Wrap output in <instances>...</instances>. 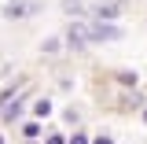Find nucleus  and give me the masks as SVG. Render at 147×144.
Segmentation results:
<instances>
[{
	"label": "nucleus",
	"instance_id": "obj_1",
	"mask_svg": "<svg viewBox=\"0 0 147 144\" xmlns=\"http://www.w3.org/2000/svg\"><path fill=\"white\" fill-rule=\"evenodd\" d=\"M125 30L118 26V22H99V18H88V41L92 44H114V41H121Z\"/></svg>",
	"mask_w": 147,
	"mask_h": 144
},
{
	"label": "nucleus",
	"instance_id": "obj_11",
	"mask_svg": "<svg viewBox=\"0 0 147 144\" xmlns=\"http://www.w3.org/2000/svg\"><path fill=\"white\" fill-rule=\"evenodd\" d=\"M63 44H66V37H44V41H40V52L44 55H59Z\"/></svg>",
	"mask_w": 147,
	"mask_h": 144
},
{
	"label": "nucleus",
	"instance_id": "obj_3",
	"mask_svg": "<svg viewBox=\"0 0 147 144\" xmlns=\"http://www.w3.org/2000/svg\"><path fill=\"white\" fill-rule=\"evenodd\" d=\"M121 8H125V0H96L88 18H99V22H118V18H121Z\"/></svg>",
	"mask_w": 147,
	"mask_h": 144
},
{
	"label": "nucleus",
	"instance_id": "obj_2",
	"mask_svg": "<svg viewBox=\"0 0 147 144\" xmlns=\"http://www.w3.org/2000/svg\"><path fill=\"white\" fill-rule=\"evenodd\" d=\"M88 18H70L66 26V48L70 52H88Z\"/></svg>",
	"mask_w": 147,
	"mask_h": 144
},
{
	"label": "nucleus",
	"instance_id": "obj_14",
	"mask_svg": "<svg viewBox=\"0 0 147 144\" xmlns=\"http://www.w3.org/2000/svg\"><path fill=\"white\" fill-rule=\"evenodd\" d=\"M44 144H70V137H66V133H59V129H52V133L44 137Z\"/></svg>",
	"mask_w": 147,
	"mask_h": 144
},
{
	"label": "nucleus",
	"instance_id": "obj_17",
	"mask_svg": "<svg viewBox=\"0 0 147 144\" xmlns=\"http://www.w3.org/2000/svg\"><path fill=\"white\" fill-rule=\"evenodd\" d=\"M140 118H144V122H147V107H144V111H140Z\"/></svg>",
	"mask_w": 147,
	"mask_h": 144
},
{
	"label": "nucleus",
	"instance_id": "obj_5",
	"mask_svg": "<svg viewBox=\"0 0 147 144\" xmlns=\"http://www.w3.org/2000/svg\"><path fill=\"white\" fill-rule=\"evenodd\" d=\"M33 15V4H22V0H7L4 4V18H11V22H18V18Z\"/></svg>",
	"mask_w": 147,
	"mask_h": 144
},
{
	"label": "nucleus",
	"instance_id": "obj_8",
	"mask_svg": "<svg viewBox=\"0 0 147 144\" xmlns=\"http://www.w3.org/2000/svg\"><path fill=\"white\" fill-rule=\"evenodd\" d=\"M30 115L40 118V122H48V118H52V100H48V96H37L33 104H30Z\"/></svg>",
	"mask_w": 147,
	"mask_h": 144
},
{
	"label": "nucleus",
	"instance_id": "obj_15",
	"mask_svg": "<svg viewBox=\"0 0 147 144\" xmlns=\"http://www.w3.org/2000/svg\"><path fill=\"white\" fill-rule=\"evenodd\" d=\"M70 144H92V137L85 133V129H74V133H70Z\"/></svg>",
	"mask_w": 147,
	"mask_h": 144
},
{
	"label": "nucleus",
	"instance_id": "obj_4",
	"mask_svg": "<svg viewBox=\"0 0 147 144\" xmlns=\"http://www.w3.org/2000/svg\"><path fill=\"white\" fill-rule=\"evenodd\" d=\"M26 100H30V92H22V96H15L7 107L0 111V122L4 126H15V122H22V115H26Z\"/></svg>",
	"mask_w": 147,
	"mask_h": 144
},
{
	"label": "nucleus",
	"instance_id": "obj_19",
	"mask_svg": "<svg viewBox=\"0 0 147 144\" xmlns=\"http://www.w3.org/2000/svg\"><path fill=\"white\" fill-rule=\"evenodd\" d=\"M26 144H40V141H26Z\"/></svg>",
	"mask_w": 147,
	"mask_h": 144
},
{
	"label": "nucleus",
	"instance_id": "obj_9",
	"mask_svg": "<svg viewBox=\"0 0 147 144\" xmlns=\"http://www.w3.org/2000/svg\"><path fill=\"white\" fill-rule=\"evenodd\" d=\"M114 81H118L121 89H140V74H136V70H129V67L114 70Z\"/></svg>",
	"mask_w": 147,
	"mask_h": 144
},
{
	"label": "nucleus",
	"instance_id": "obj_16",
	"mask_svg": "<svg viewBox=\"0 0 147 144\" xmlns=\"http://www.w3.org/2000/svg\"><path fill=\"white\" fill-rule=\"evenodd\" d=\"M92 144H114V137H110V133H96V137H92Z\"/></svg>",
	"mask_w": 147,
	"mask_h": 144
},
{
	"label": "nucleus",
	"instance_id": "obj_10",
	"mask_svg": "<svg viewBox=\"0 0 147 144\" xmlns=\"http://www.w3.org/2000/svg\"><path fill=\"white\" fill-rule=\"evenodd\" d=\"M147 107V100H144V92H125V96H121V111H144Z\"/></svg>",
	"mask_w": 147,
	"mask_h": 144
},
{
	"label": "nucleus",
	"instance_id": "obj_13",
	"mask_svg": "<svg viewBox=\"0 0 147 144\" xmlns=\"http://www.w3.org/2000/svg\"><path fill=\"white\" fill-rule=\"evenodd\" d=\"M63 122L77 129V126H81V111H77V107H66V111H63Z\"/></svg>",
	"mask_w": 147,
	"mask_h": 144
},
{
	"label": "nucleus",
	"instance_id": "obj_7",
	"mask_svg": "<svg viewBox=\"0 0 147 144\" xmlns=\"http://www.w3.org/2000/svg\"><path fill=\"white\" fill-rule=\"evenodd\" d=\"M63 15L66 18H88L92 8H85V0H63Z\"/></svg>",
	"mask_w": 147,
	"mask_h": 144
},
{
	"label": "nucleus",
	"instance_id": "obj_18",
	"mask_svg": "<svg viewBox=\"0 0 147 144\" xmlns=\"http://www.w3.org/2000/svg\"><path fill=\"white\" fill-rule=\"evenodd\" d=\"M0 144H7V141H4V133H0Z\"/></svg>",
	"mask_w": 147,
	"mask_h": 144
},
{
	"label": "nucleus",
	"instance_id": "obj_12",
	"mask_svg": "<svg viewBox=\"0 0 147 144\" xmlns=\"http://www.w3.org/2000/svg\"><path fill=\"white\" fill-rule=\"evenodd\" d=\"M40 133H44V122H40V118H30V122H22V137H26V141H37Z\"/></svg>",
	"mask_w": 147,
	"mask_h": 144
},
{
	"label": "nucleus",
	"instance_id": "obj_6",
	"mask_svg": "<svg viewBox=\"0 0 147 144\" xmlns=\"http://www.w3.org/2000/svg\"><path fill=\"white\" fill-rule=\"evenodd\" d=\"M22 92H26V78H18V81H11V85H4V89H0V111L7 107L15 96H22Z\"/></svg>",
	"mask_w": 147,
	"mask_h": 144
}]
</instances>
